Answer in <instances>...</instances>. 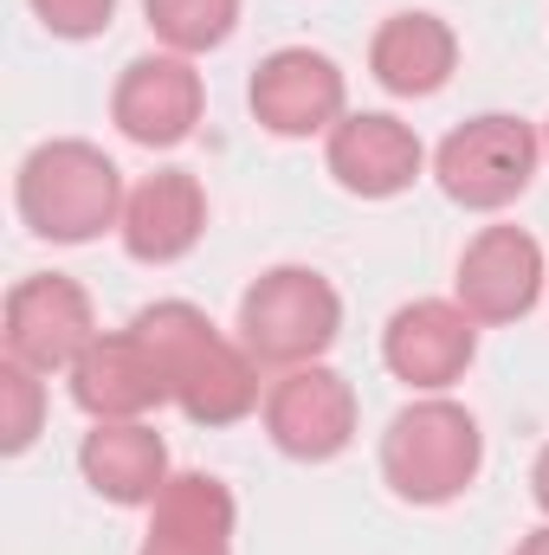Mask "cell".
Returning <instances> with one entry per match:
<instances>
[{
    "mask_svg": "<svg viewBox=\"0 0 549 555\" xmlns=\"http://www.w3.org/2000/svg\"><path fill=\"white\" fill-rule=\"evenodd\" d=\"M130 330L155 349L175 408L194 426H233V420H246L259 408V362L246 356V343H227L207 323V310L168 297V304L137 310Z\"/></svg>",
    "mask_w": 549,
    "mask_h": 555,
    "instance_id": "obj_1",
    "label": "cell"
},
{
    "mask_svg": "<svg viewBox=\"0 0 549 555\" xmlns=\"http://www.w3.org/2000/svg\"><path fill=\"white\" fill-rule=\"evenodd\" d=\"M13 201H20V220L52 240V246H85L98 240L104 227H124V175L117 162L98 149V142L59 137L39 142L26 162H20V181H13Z\"/></svg>",
    "mask_w": 549,
    "mask_h": 555,
    "instance_id": "obj_2",
    "label": "cell"
},
{
    "mask_svg": "<svg viewBox=\"0 0 549 555\" xmlns=\"http://www.w3.org/2000/svg\"><path fill=\"white\" fill-rule=\"evenodd\" d=\"M485 465V433L446 395H426L388 420L382 433V478L401 504H452Z\"/></svg>",
    "mask_w": 549,
    "mask_h": 555,
    "instance_id": "obj_3",
    "label": "cell"
},
{
    "mask_svg": "<svg viewBox=\"0 0 549 555\" xmlns=\"http://www.w3.org/2000/svg\"><path fill=\"white\" fill-rule=\"evenodd\" d=\"M343 330L336 284L310 266H272L240 297V343L259 369H304L323 362V349Z\"/></svg>",
    "mask_w": 549,
    "mask_h": 555,
    "instance_id": "obj_4",
    "label": "cell"
},
{
    "mask_svg": "<svg viewBox=\"0 0 549 555\" xmlns=\"http://www.w3.org/2000/svg\"><path fill=\"white\" fill-rule=\"evenodd\" d=\"M537 155H544V142H537V130L524 117H498L491 111V117L459 124L452 137L433 149V175H439V188H446L452 207L498 214V207H511L531 188Z\"/></svg>",
    "mask_w": 549,
    "mask_h": 555,
    "instance_id": "obj_5",
    "label": "cell"
},
{
    "mask_svg": "<svg viewBox=\"0 0 549 555\" xmlns=\"http://www.w3.org/2000/svg\"><path fill=\"white\" fill-rule=\"evenodd\" d=\"M91 343H98V317L78 278L39 272L7 291V356L26 362L33 375H52V369L72 375Z\"/></svg>",
    "mask_w": 549,
    "mask_h": 555,
    "instance_id": "obj_6",
    "label": "cell"
},
{
    "mask_svg": "<svg viewBox=\"0 0 549 555\" xmlns=\"http://www.w3.org/2000/svg\"><path fill=\"white\" fill-rule=\"evenodd\" d=\"M266 433L284 459L323 465V459L349 452V439H356V388L323 362L284 369L266 388Z\"/></svg>",
    "mask_w": 549,
    "mask_h": 555,
    "instance_id": "obj_7",
    "label": "cell"
},
{
    "mask_svg": "<svg viewBox=\"0 0 549 555\" xmlns=\"http://www.w3.org/2000/svg\"><path fill=\"white\" fill-rule=\"evenodd\" d=\"M549 284L544 246L524 227H485L465 253H459V278H452V304L472 323H518L537 310Z\"/></svg>",
    "mask_w": 549,
    "mask_h": 555,
    "instance_id": "obj_8",
    "label": "cell"
},
{
    "mask_svg": "<svg viewBox=\"0 0 549 555\" xmlns=\"http://www.w3.org/2000/svg\"><path fill=\"white\" fill-rule=\"evenodd\" d=\"M246 98H253V117H259V130H272V137H330L349 111V91H343V72H336V59H323V52H310V46H284L272 59H259V72H253V85H246Z\"/></svg>",
    "mask_w": 549,
    "mask_h": 555,
    "instance_id": "obj_9",
    "label": "cell"
},
{
    "mask_svg": "<svg viewBox=\"0 0 549 555\" xmlns=\"http://www.w3.org/2000/svg\"><path fill=\"white\" fill-rule=\"evenodd\" d=\"M472 356H478V323L446 297L401 304L388 317V330H382V362L413 395H446L472 369Z\"/></svg>",
    "mask_w": 549,
    "mask_h": 555,
    "instance_id": "obj_10",
    "label": "cell"
},
{
    "mask_svg": "<svg viewBox=\"0 0 549 555\" xmlns=\"http://www.w3.org/2000/svg\"><path fill=\"white\" fill-rule=\"evenodd\" d=\"M201 72L181 59V52H149V59H130L117 91H111V117L117 130L142 149H181L201 124Z\"/></svg>",
    "mask_w": 549,
    "mask_h": 555,
    "instance_id": "obj_11",
    "label": "cell"
},
{
    "mask_svg": "<svg viewBox=\"0 0 549 555\" xmlns=\"http://www.w3.org/2000/svg\"><path fill=\"white\" fill-rule=\"evenodd\" d=\"M330 175L343 194H362V201H395L420 181V162L426 149L401 117L388 111H349L336 130H330Z\"/></svg>",
    "mask_w": 549,
    "mask_h": 555,
    "instance_id": "obj_12",
    "label": "cell"
},
{
    "mask_svg": "<svg viewBox=\"0 0 549 555\" xmlns=\"http://www.w3.org/2000/svg\"><path fill=\"white\" fill-rule=\"evenodd\" d=\"M72 401L85 408L91 420H142L149 408L175 401L168 395V375L155 362V349L142 343L137 330H111L98 336L78 369H72Z\"/></svg>",
    "mask_w": 549,
    "mask_h": 555,
    "instance_id": "obj_13",
    "label": "cell"
},
{
    "mask_svg": "<svg viewBox=\"0 0 549 555\" xmlns=\"http://www.w3.org/2000/svg\"><path fill=\"white\" fill-rule=\"evenodd\" d=\"M117 233H124V253L137 266H175V259H188L201 246V233H207V194H201V181L188 168H162V175L137 181L130 201H124V227Z\"/></svg>",
    "mask_w": 549,
    "mask_h": 555,
    "instance_id": "obj_14",
    "label": "cell"
},
{
    "mask_svg": "<svg viewBox=\"0 0 549 555\" xmlns=\"http://www.w3.org/2000/svg\"><path fill=\"white\" fill-rule=\"evenodd\" d=\"M78 472H85V485H91L98 498H111V504H124V511H130V504H155L162 485L175 478L162 433L142 426V420H98V426L85 433V446H78Z\"/></svg>",
    "mask_w": 549,
    "mask_h": 555,
    "instance_id": "obj_15",
    "label": "cell"
},
{
    "mask_svg": "<svg viewBox=\"0 0 549 555\" xmlns=\"http://www.w3.org/2000/svg\"><path fill=\"white\" fill-rule=\"evenodd\" d=\"M142 555H233V491L207 472H175L149 504Z\"/></svg>",
    "mask_w": 549,
    "mask_h": 555,
    "instance_id": "obj_16",
    "label": "cell"
},
{
    "mask_svg": "<svg viewBox=\"0 0 549 555\" xmlns=\"http://www.w3.org/2000/svg\"><path fill=\"white\" fill-rule=\"evenodd\" d=\"M452 65H459V39H452V26L439 13H395V20H382V33L369 46V72L395 98L446 91Z\"/></svg>",
    "mask_w": 549,
    "mask_h": 555,
    "instance_id": "obj_17",
    "label": "cell"
},
{
    "mask_svg": "<svg viewBox=\"0 0 549 555\" xmlns=\"http://www.w3.org/2000/svg\"><path fill=\"white\" fill-rule=\"evenodd\" d=\"M142 13H149V33L181 59L227 46L240 26V0H142Z\"/></svg>",
    "mask_w": 549,
    "mask_h": 555,
    "instance_id": "obj_18",
    "label": "cell"
},
{
    "mask_svg": "<svg viewBox=\"0 0 549 555\" xmlns=\"http://www.w3.org/2000/svg\"><path fill=\"white\" fill-rule=\"evenodd\" d=\"M0 408H7V420H0V446L7 452H26L33 439H39V420H46V388H39V375L26 369V362H0Z\"/></svg>",
    "mask_w": 549,
    "mask_h": 555,
    "instance_id": "obj_19",
    "label": "cell"
},
{
    "mask_svg": "<svg viewBox=\"0 0 549 555\" xmlns=\"http://www.w3.org/2000/svg\"><path fill=\"white\" fill-rule=\"evenodd\" d=\"M33 13L52 39H98L117 20V0H33Z\"/></svg>",
    "mask_w": 549,
    "mask_h": 555,
    "instance_id": "obj_20",
    "label": "cell"
},
{
    "mask_svg": "<svg viewBox=\"0 0 549 555\" xmlns=\"http://www.w3.org/2000/svg\"><path fill=\"white\" fill-rule=\"evenodd\" d=\"M531 491H537V504H544V517H549V446L537 452V472H531Z\"/></svg>",
    "mask_w": 549,
    "mask_h": 555,
    "instance_id": "obj_21",
    "label": "cell"
},
{
    "mask_svg": "<svg viewBox=\"0 0 549 555\" xmlns=\"http://www.w3.org/2000/svg\"><path fill=\"white\" fill-rule=\"evenodd\" d=\"M511 555H549V524H544V530H531V537H524Z\"/></svg>",
    "mask_w": 549,
    "mask_h": 555,
    "instance_id": "obj_22",
    "label": "cell"
},
{
    "mask_svg": "<svg viewBox=\"0 0 549 555\" xmlns=\"http://www.w3.org/2000/svg\"><path fill=\"white\" fill-rule=\"evenodd\" d=\"M544 149H549V130H544Z\"/></svg>",
    "mask_w": 549,
    "mask_h": 555,
    "instance_id": "obj_23",
    "label": "cell"
}]
</instances>
